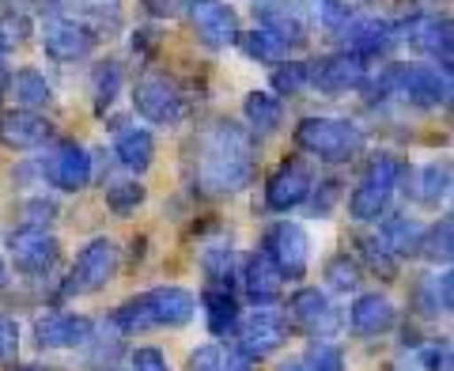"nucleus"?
<instances>
[{
  "label": "nucleus",
  "mask_w": 454,
  "mask_h": 371,
  "mask_svg": "<svg viewBox=\"0 0 454 371\" xmlns=\"http://www.w3.org/2000/svg\"><path fill=\"white\" fill-rule=\"evenodd\" d=\"M300 91H307V61L277 65V73H273V95H300Z\"/></svg>",
  "instance_id": "nucleus-39"
},
{
  "label": "nucleus",
  "mask_w": 454,
  "mask_h": 371,
  "mask_svg": "<svg viewBox=\"0 0 454 371\" xmlns=\"http://www.w3.org/2000/svg\"><path fill=\"white\" fill-rule=\"evenodd\" d=\"M397 38H405L417 53L432 57L439 68H450V57H454V38H450V20L447 16H417L409 20L405 27H397Z\"/></svg>",
  "instance_id": "nucleus-17"
},
{
  "label": "nucleus",
  "mask_w": 454,
  "mask_h": 371,
  "mask_svg": "<svg viewBox=\"0 0 454 371\" xmlns=\"http://www.w3.org/2000/svg\"><path fill=\"white\" fill-rule=\"evenodd\" d=\"M197 315V296L182 284H163V288L140 292L110 315V326L121 337L140 334V330H178V326H190Z\"/></svg>",
  "instance_id": "nucleus-2"
},
{
  "label": "nucleus",
  "mask_w": 454,
  "mask_h": 371,
  "mask_svg": "<svg viewBox=\"0 0 454 371\" xmlns=\"http://www.w3.org/2000/svg\"><path fill=\"white\" fill-rule=\"evenodd\" d=\"M360 250H364L367 269H372V273H379L382 280H394V277H397V258H394V254H390L387 247H382L379 235L360 239Z\"/></svg>",
  "instance_id": "nucleus-38"
},
{
  "label": "nucleus",
  "mask_w": 454,
  "mask_h": 371,
  "mask_svg": "<svg viewBox=\"0 0 454 371\" xmlns=\"http://www.w3.org/2000/svg\"><path fill=\"white\" fill-rule=\"evenodd\" d=\"M118 269H121L118 242L106 239V235H98V239H91L88 247L76 254V262H73V269H68V277L61 280V292H57V296H61V299L95 296V292H103L114 277H118Z\"/></svg>",
  "instance_id": "nucleus-6"
},
{
  "label": "nucleus",
  "mask_w": 454,
  "mask_h": 371,
  "mask_svg": "<svg viewBox=\"0 0 454 371\" xmlns=\"http://www.w3.org/2000/svg\"><path fill=\"white\" fill-rule=\"evenodd\" d=\"M243 288H247V299H250L254 307L280 304V296H284V277H280V269L269 262L265 250H254L250 258L243 262Z\"/></svg>",
  "instance_id": "nucleus-23"
},
{
  "label": "nucleus",
  "mask_w": 454,
  "mask_h": 371,
  "mask_svg": "<svg viewBox=\"0 0 454 371\" xmlns=\"http://www.w3.org/2000/svg\"><path fill=\"white\" fill-rule=\"evenodd\" d=\"M303 371H348L345 349L333 345V341H310L303 352Z\"/></svg>",
  "instance_id": "nucleus-35"
},
{
  "label": "nucleus",
  "mask_w": 454,
  "mask_h": 371,
  "mask_svg": "<svg viewBox=\"0 0 454 371\" xmlns=\"http://www.w3.org/2000/svg\"><path fill=\"white\" fill-rule=\"evenodd\" d=\"M325 280H330L333 292H356L360 288V262L352 254H337L325 265Z\"/></svg>",
  "instance_id": "nucleus-37"
},
{
  "label": "nucleus",
  "mask_w": 454,
  "mask_h": 371,
  "mask_svg": "<svg viewBox=\"0 0 454 371\" xmlns=\"http://www.w3.org/2000/svg\"><path fill=\"white\" fill-rule=\"evenodd\" d=\"M310 12H315V20L325 27V31H340V27L348 23V8L340 4V0H307Z\"/></svg>",
  "instance_id": "nucleus-42"
},
{
  "label": "nucleus",
  "mask_w": 454,
  "mask_h": 371,
  "mask_svg": "<svg viewBox=\"0 0 454 371\" xmlns=\"http://www.w3.org/2000/svg\"><path fill=\"white\" fill-rule=\"evenodd\" d=\"M118 91H121V68L114 65V61H106V65L95 73V107H98V110L114 107Z\"/></svg>",
  "instance_id": "nucleus-40"
},
{
  "label": "nucleus",
  "mask_w": 454,
  "mask_h": 371,
  "mask_svg": "<svg viewBox=\"0 0 454 371\" xmlns=\"http://www.w3.org/2000/svg\"><path fill=\"white\" fill-rule=\"evenodd\" d=\"M201 304H205V322H208V334L212 337H231L235 334V326H239V299L227 292V288H208L201 296Z\"/></svg>",
  "instance_id": "nucleus-28"
},
{
  "label": "nucleus",
  "mask_w": 454,
  "mask_h": 371,
  "mask_svg": "<svg viewBox=\"0 0 454 371\" xmlns=\"http://www.w3.org/2000/svg\"><path fill=\"white\" fill-rule=\"evenodd\" d=\"M140 4L148 8V16L167 20V16H178V8L186 4V0H140Z\"/></svg>",
  "instance_id": "nucleus-45"
},
{
  "label": "nucleus",
  "mask_w": 454,
  "mask_h": 371,
  "mask_svg": "<svg viewBox=\"0 0 454 371\" xmlns=\"http://www.w3.org/2000/svg\"><path fill=\"white\" fill-rule=\"evenodd\" d=\"M265 254H269V262L280 269L284 280L307 277V269H310V235H307V227L295 224V220L273 224L269 227V235H265Z\"/></svg>",
  "instance_id": "nucleus-10"
},
{
  "label": "nucleus",
  "mask_w": 454,
  "mask_h": 371,
  "mask_svg": "<svg viewBox=\"0 0 454 371\" xmlns=\"http://www.w3.org/2000/svg\"><path fill=\"white\" fill-rule=\"evenodd\" d=\"M413 197L424 209H439L450 197V163L447 160H432L417 170V186Z\"/></svg>",
  "instance_id": "nucleus-29"
},
{
  "label": "nucleus",
  "mask_w": 454,
  "mask_h": 371,
  "mask_svg": "<svg viewBox=\"0 0 454 371\" xmlns=\"http://www.w3.org/2000/svg\"><path fill=\"white\" fill-rule=\"evenodd\" d=\"M288 315L269 304V307H254L250 319H239L235 326V337H239V352L247 356V360H265V356H273L277 349L288 345Z\"/></svg>",
  "instance_id": "nucleus-8"
},
{
  "label": "nucleus",
  "mask_w": 454,
  "mask_h": 371,
  "mask_svg": "<svg viewBox=\"0 0 454 371\" xmlns=\"http://www.w3.org/2000/svg\"><path fill=\"white\" fill-rule=\"evenodd\" d=\"M235 46H243V53L250 57V61H258V65H280L284 57H288V46L277 42L269 31H262V27H254V31L239 35Z\"/></svg>",
  "instance_id": "nucleus-33"
},
{
  "label": "nucleus",
  "mask_w": 454,
  "mask_h": 371,
  "mask_svg": "<svg viewBox=\"0 0 454 371\" xmlns=\"http://www.w3.org/2000/svg\"><path fill=\"white\" fill-rule=\"evenodd\" d=\"M394 371H409V367H394Z\"/></svg>",
  "instance_id": "nucleus-50"
},
{
  "label": "nucleus",
  "mask_w": 454,
  "mask_h": 371,
  "mask_svg": "<svg viewBox=\"0 0 454 371\" xmlns=\"http://www.w3.org/2000/svg\"><path fill=\"white\" fill-rule=\"evenodd\" d=\"M133 107L145 122L167 125V130L170 125H182V118H186V95L163 73H145L133 83Z\"/></svg>",
  "instance_id": "nucleus-7"
},
{
  "label": "nucleus",
  "mask_w": 454,
  "mask_h": 371,
  "mask_svg": "<svg viewBox=\"0 0 454 371\" xmlns=\"http://www.w3.org/2000/svg\"><path fill=\"white\" fill-rule=\"evenodd\" d=\"M95 27L68 20V16H50L42 20V50H46L53 61H83V57L95 53Z\"/></svg>",
  "instance_id": "nucleus-12"
},
{
  "label": "nucleus",
  "mask_w": 454,
  "mask_h": 371,
  "mask_svg": "<svg viewBox=\"0 0 454 371\" xmlns=\"http://www.w3.org/2000/svg\"><path fill=\"white\" fill-rule=\"evenodd\" d=\"M114 155H118V163L125 170H133V175H145L155 160V137L148 130H140V125H129V130H121L114 137Z\"/></svg>",
  "instance_id": "nucleus-25"
},
{
  "label": "nucleus",
  "mask_w": 454,
  "mask_h": 371,
  "mask_svg": "<svg viewBox=\"0 0 454 371\" xmlns=\"http://www.w3.org/2000/svg\"><path fill=\"white\" fill-rule=\"evenodd\" d=\"M254 12H258V27H262V31H269L277 42H284L288 50H300L307 42V23H303L300 8H295L292 0H258Z\"/></svg>",
  "instance_id": "nucleus-22"
},
{
  "label": "nucleus",
  "mask_w": 454,
  "mask_h": 371,
  "mask_svg": "<svg viewBox=\"0 0 454 371\" xmlns=\"http://www.w3.org/2000/svg\"><path fill=\"white\" fill-rule=\"evenodd\" d=\"M367 88V61L356 53H330L322 61H307V91L322 95H348Z\"/></svg>",
  "instance_id": "nucleus-9"
},
{
  "label": "nucleus",
  "mask_w": 454,
  "mask_h": 371,
  "mask_svg": "<svg viewBox=\"0 0 454 371\" xmlns=\"http://www.w3.org/2000/svg\"><path fill=\"white\" fill-rule=\"evenodd\" d=\"M53 140V122L38 110H8L0 118V145L12 148V152H35V148H46Z\"/></svg>",
  "instance_id": "nucleus-18"
},
{
  "label": "nucleus",
  "mask_w": 454,
  "mask_h": 371,
  "mask_svg": "<svg viewBox=\"0 0 454 371\" xmlns=\"http://www.w3.org/2000/svg\"><path fill=\"white\" fill-rule=\"evenodd\" d=\"M310 190H315L310 167L303 160H284L265 182V209L269 212H292L307 201Z\"/></svg>",
  "instance_id": "nucleus-15"
},
{
  "label": "nucleus",
  "mask_w": 454,
  "mask_h": 371,
  "mask_svg": "<svg viewBox=\"0 0 454 371\" xmlns=\"http://www.w3.org/2000/svg\"><path fill=\"white\" fill-rule=\"evenodd\" d=\"M61 258V239L50 235L46 227H20L12 235V262L23 277H46Z\"/></svg>",
  "instance_id": "nucleus-14"
},
{
  "label": "nucleus",
  "mask_w": 454,
  "mask_h": 371,
  "mask_svg": "<svg viewBox=\"0 0 454 371\" xmlns=\"http://www.w3.org/2000/svg\"><path fill=\"white\" fill-rule=\"evenodd\" d=\"M95 337V322L88 315H68V311H50L35 322L38 349H83Z\"/></svg>",
  "instance_id": "nucleus-16"
},
{
  "label": "nucleus",
  "mask_w": 454,
  "mask_h": 371,
  "mask_svg": "<svg viewBox=\"0 0 454 371\" xmlns=\"http://www.w3.org/2000/svg\"><path fill=\"white\" fill-rule=\"evenodd\" d=\"M16 371H46V367H38V364H23V367H16Z\"/></svg>",
  "instance_id": "nucleus-48"
},
{
  "label": "nucleus",
  "mask_w": 454,
  "mask_h": 371,
  "mask_svg": "<svg viewBox=\"0 0 454 371\" xmlns=\"http://www.w3.org/2000/svg\"><path fill=\"white\" fill-rule=\"evenodd\" d=\"M20 356V322L0 315V364H16Z\"/></svg>",
  "instance_id": "nucleus-44"
},
{
  "label": "nucleus",
  "mask_w": 454,
  "mask_h": 371,
  "mask_svg": "<svg viewBox=\"0 0 454 371\" xmlns=\"http://www.w3.org/2000/svg\"><path fill=\"white\" fill-rule=\"evenodd\" d=\"M405 178V163L390 152H379L372 163L364 167V175L356 182V190L348 197V217L356 224H375L387 217V209L394 201L397 186Z\"/></svg>",
  "instance_id": "nucleus-4"
},
{
  "label": "nucleus",
  "mask_w": 454,
  "mask_h": 371,
  "mask_svg": "<svg viewBox=\"0 0 454 371\" xmlns=\"http://www.w3.org/2000/svg\"><path fill=\"white\" fill-rule=\"evenodd\" d=\"M190 4V23H193V35L205 42L208 50H227L239 42V16L231 4L223 0H186Z\"/></svg>",
  "instance_id": "nucleus-13"
},
{
  "label": "nucleus",
  "mask_w": 454,
  "mask_h": 371,
  "mask_svg": "<svg viewBox=\"0 0 454 371\" xmlns=\"http://www.w3.org/2000/svg\"><path fill=\"white\" fill-rule=\"evenodd\" d=\"M417 364L424 371H450L454 367V360H450V341H428V345H420Z\"/></svg>",
  "instance_id": "nucleus-43"
},
{
  "label": "nucleus",
  "mask_w": 454,
  "mask_h": 371,
  "mask_svg": "<svg viewBox=\"0 0 454 371\" xmlns=\"http://www.w3.org/2000/svg\"><path fill=\"white\" fill-rule=\"evenodd\" d=\"M8 76H12V73H8V57H4V50H0V91L8 88Z\"/></svg>",
  "instance_id": "nucleus-47"
},
{
  "label": "nucleus",
  "mask_w": 454,
  "mask_h": 371,
  "mask_svg": "<svg viewBox=\"0 0 454 371\" xmlns=\"http://www.w3.org/2000/svg\"><path fill=\"white\" fill-rule=\"evenodd\" d=\"M145 186H137V182H114L110 190H106V209L114 212V217H133V212L145 205Z\"/></svg>",
  "instance_id": "nucleus-36"
},
{
  "label": "nucleus",
  "mask_w": 454,
  "mask_h": 371,
  "mask_svg": "<svg viewBox=\"0 0 454 371\" xmlns=\"http://www.w3.org/2000/svg\"><path fill=\"white\" fill-rule=\"evenodd\" d=\"M288 311H292V322L310 337V341H330L340 330V307L333 304L322 288H300L288 299Z\"/></svg>",
  "instance_id": "nucleus-11"
},
{
  "label": "nucleus",
  "mask_w": 454,
  "mask_h": 371,
  "mask_svg": "<svg viewBox=\"0 0 454 371\" xmlns=\"http://www.w3.org/2000/svg\"><path fill=\"white\" fill-rule=\"evenodd\" d=\"M243 114H247L254 133H277L280 122H284V103L273 91H250L247 103H243Z\"/></svg>",
  "instance_id": "nucleus-30"
},
{
  "label": "nucleus",
  "mask_w": 454,
  "mask_h": 371,
  "mask_svg": "<svg viewBox=\"0 0 454 371\" xmlns=\"http://www.w3.org/2000/svg\"><path fill=\"white\" fill-rule=\"evenodd\" d=\"M254 360H247L243 352H227L223 345H197L190 352V371H250Z\"/></svg>",
  "instance_id": "nucleus-32"
},
{
  "label": "nucleus",
  "mask_w": 454,
  "mask_h": 371,
  "mask_svg": "<svg viewBox=\"0 0 454 371\" xmlns=\"http://www.w3.org/2000/svg\"><path fill=\"white\" fill-rule=\"evenodd\" d=\"M337 35L345 38V53H356L360 61H372V57H382L397 42V27L390 20L360 16V20H348Z\"/></svg>",
  "instance_id": "nucleus-20"
},
{
  "label": "nucleus",
  "mask_w": 454,
  "mask_h": 371,
  "mask_svg": "<svg viewBox=\"0 0 454 371\" xmlns=\"http://www.w3.org/2000/svg\"><path fill=\"white\" fill-rule=\"evenodd\" d=\"M417 254H420L424 262H432L435 269H447L450 265V254H454V224L443 217V220H435L432 227H424Z\"/></svg>",
  "instance_id": "nucleus-31"
},
{
  "label": "nucleus",
  "mask_w": 454,
  "mask_h": 371,
  "mask_svg": "<svg viewBox=\"0 0 454 371\" xmlns=\"http://www.w3.org/2000/svg\"><path fill=\"white\" fill-rule=\"evenodd\" d=\"M375 91L402 95L405 103H413L420 110H439L450 103V68L439 65H394L387 68V76L375 83Z\"/></svg>",
  "instance_id": "nucleus-5"
},
{
  "label": "nucleus",
  "mask_w": 454,
  "mask_h": 371,
  "mask_svg": "<svg viewBox=\"0 0 454 371\" xmlns=\"http://www.w3.org/2000/svg\"><path fill=\"white\" fill-rule=\"evenodd\" d=\"M420 235H424V224H420L417 217H382L379 242L394 254L397 262H402V258H413L417 247H420Z\"/></svg>",
  "instance_id": "nucleus-26"
},
{
  "label": "nucleus",
  "mask_w": 454,
  "mask_h": 371,
  "mask_svg": "<svg viewBox=\"0 0 454 371\" xmlns=\"http://www.w3.org/2000/svg\"><path fill=\"white\" fill-rule=\"evenodd\" d=\"M91 155L83 145H76V140H65V145H57L53 155L46 160V178L53 190L61 193H80L83 186L91 182Z\"/></svg>",
  "instance_id": "nucleus-19"
},
{
  "label": "nucleus",
  "mask_w": 454,
  "mask_h": 371,
  "mask_svg": "<svg viewBox=\"0 0 454 371\" xmlns=\"http://www.w3.org/2000/svg\"><path fill=\"white\" fill-rule=\"evenodd\" d=\"M258 152H254L250 130L235 122H212L197 137V186L208 197H231L243 193L254 182Z\"/></svg>",
  "instance_id": "nucleus-1"
},
{
  "label": "nucleus",
  "mask_w": 454,
  "mask_h": 371,
  "mask_svg": "<svg viewBox=\"0 0 454 371\" xmlns=\"http://www.w3.org/2000/svg\"><path fill=\"white\" fill-rule=\"evenodd\" d=\"M12 103L20 110H42V107H53V83L38 73V68H20L16 76H8V88Z\"/></svg>",
  "instance_id": "nucleus-27"
},
{
  "label": "nucleus",
  "mask_w": 454,
  "mask_h": 371,
  "mask_svg": "<svg viewBox=\"0 0 454 371\" xmlns=\"http://www.w3.org/2000/svg\"><path fill=\"white\" fill-rule=\"evenodd\" d=\"M201 269L212 280V288H227L235 277V250L223 247V242H212V247L201 250Z\"/></svg>",
  "instance_id": "nucleus-34"
},
{
  "label": "nucleus",
  "mask_w": 454,
  "mask_h": 371,
  "mask_svg": "<svg viewBox=\"0 0 454 371\" xmlns=\"http://www.w3.org/2000/svg\"><path fill=\"white\" fill-rule=\"evenodd\" d=\"M27 35H31V23H27V16H16V12H4L0 16V50H16L27 42Z\"/></svg>",
  "instance_id": "nucleus-41"
},
{
  "label": "nucleus",
  "mask_w": 454,
  "mask_h": 371,
  "mask_svg": "<svg viewBox=\"0 0 454 371\" xmlns=\"http://www.w3.org/2000/svg\"><path fill=\"white\" fill-rule=\"evenodd\" d=\"M8 284H12V265H8L4 258H0V292H4Z\"/></svg>",
  "instance_id": "nucleus-46"
},
{
  "label": "nucleus",
  "mask_w": 454,
  "mask_h": 371,
  "mask_svg": "<svg viewBox=\"0 0 454 371\" xmlns=\"http://www.w3.org/2000/svg\"><path fill=\"white\" fill-rule=\"evenodd\" d=\"M280 371H303L300 364H288V367H280Z\"/></svg>",
  "instance_id": "nucleus-49"
},
{
  "label": "nucleus",
  "mask_w": 454,
  "mask_h": 371,
  "mask_svg": "<svg viewBox=\"0 0 454 371\" xmlns=\"http://www.w3.org/2000/svg\"><path fill=\"white\" fill-rule=\"evenodd\" d=\"M417 307L424 319H447L454 307V273L450 269H432L417 284Z\"/></svg>",
  "instance_id": "nucleus-24"
},
{
  "label": "nucleus",
  "mask_w": 454,
  "mask_h": 371,
  "mask_svg": "<svg viewBox=\"0 0 454 371\" xmlns=\"http://www.w3.org/2000/svg\"><path fill=\"white\" fill-rule=\"evenodd\" d=\"M295 145L322 163H348L367 145V133L352 118H303L295 125Z\"/></svg>",
  "instance_id": "nucleus-3"
},
{
  "label": "nucleus",
  "mask_w": 454,
  "mask_h": 371,
  "mask_svg": "<svg viewBox=\"0 0 454 371\" xmlns=\"http://www.w3.org/2000/svg\"><path fill=\"white\" fill-rule=\"evenodd\" d=\"M348 326L356 337H382L397 326V307L382 292H360L348 307Z\"/></svg>",
  "instance_id": "nucleus-21"
}]
</instances>
